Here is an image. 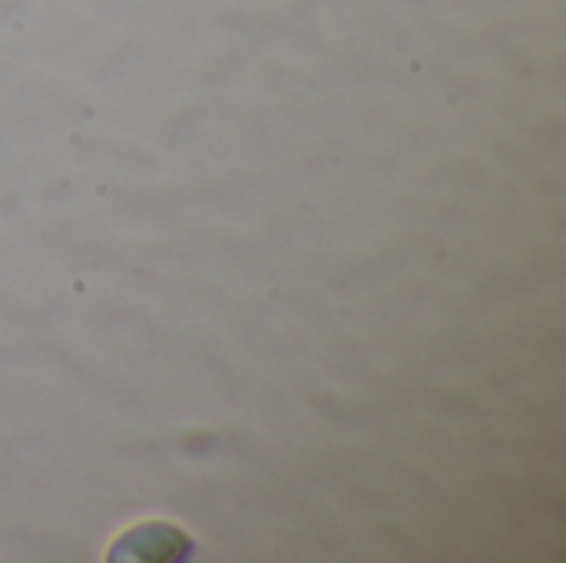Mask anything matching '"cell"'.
I'll use <instances>...</instances> for the list:
<instances>
[{
    "mask_svg": "<svg viewBox=\"0 0 566 563\" xmlns=\"http://www.w3.org/2000/svg\"><path fill=\"white\" fill-rule=\"evenodd\" d=\"M113 561L116 557H136V561H186L192 557V541L169 528V524H143L123 534L113 544Z\"/></svg>",
    "mask_w": 566,
    "mask_h": 563,
    "instance_id": "1",
    "label": "cell"
}]
</instances>
